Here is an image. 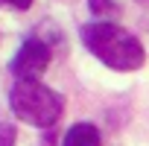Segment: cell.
<instances>
[{
    "instance_id": "6da1fadb",
    "label": "cell",
    "mask_w": 149,
    "mask_h": 146,
    "mask_svg": "<svg viewBox=\"0 0 149 146\" xmlns=\"http://www.w3.org/2000/svg\"><path fill=\"white\" fill-rule=\"evenodd\" d=\"M82 44L111 70H137L146 61L143 44L117 24L94 21L82 26Z\"/></svg>"
},
{
    "instance_id": "7a4b0ae2",
    "label": "cell",
    "mask_w": 149,
    "mask_h": 146,
    "mask_svg": "<svg viewBox=\"0 0 149 146\" xmlns=\"http://www.w3.org/2000/svg\"><path fill=\"white\" fill-rule=\"evenodd\" d=\"M9 108L15 111L18 120L38 126V129H50L56 126V120L64 111V99L61 94H56L47 85L38 82H18L9 91Z\"/></svg>"
},
{
    "instance_id": "3957f363",
    "label": "cell",
    "mask_w": 149,
    "mask_h": 146,
    "mask_svg": "<svg viewBox=\"0 0 149 146\" xmlns=\"http://www.w3.org/2000/svg\"><path fill=\"white\" fill-rule=\"evenodd\" d=\"M47 64H50V47L38 38H26L9 67L18 76V82H38V76L47 70Z\"/></svg>"
},
{
    "instance_id": "277c9868",
    "label": "cell",
    "mask_w": 149,
    "mask_h": 146,
    "mask_svg": "<svg viewBox=\"0 0 149 146\" xmlns=\"http://www.w3.org/2000/svg\"><path fill=\"white\" fill-rule=\"evenodd\" d=\"M61 146H102L100 129L91 126V123H76V126H70V131L64 134Z\"/></svg>"
},
{
    "instance_id": "5b68a950",
    "label": "cell",
    "mask_w": 149,
    "mask_h": 146,
    "mask_svg": "<svg viewBox=\"0 0 149 146\" xmlns=\"http://www.w3.org/2000/svg\"><path fill=\"white\" fill-rule=\"evenodd\" d=\"M88 6L94 15H108V12H117V3L114 0H88Z\"/></svg>"
},
{
    "instance_id": "8992f818",
    "label": "cell",
    "mask_w": 149,
    "mask_h": 146,
    "mask_svg": "<svg viewBox=\"0 0 149 146\" xmlns=\"http://www.w3.org/2000/svg\"><path fill=\"white\" fill-rule=\"evenodd\" d=\"M0 146H15V129L0 123Z\"/></svg>"
},
{
    "instance_id": "52a82bcc",
    "label": "cell",
    "mask_w": 149,
    "mask_h": 146,
    "mask_svg": "<svg viewBox=\"0 0 149 146\" xmlns=\"http://www.w3.org/2000/svg\"><path fill=\"white\" fill-rule=\"evenodd\" d=\"M0 6H3V9H18V12H24V9L32 6V0H0Z\"/></svg>"
}]
</instances>
